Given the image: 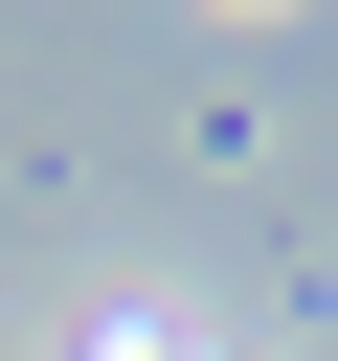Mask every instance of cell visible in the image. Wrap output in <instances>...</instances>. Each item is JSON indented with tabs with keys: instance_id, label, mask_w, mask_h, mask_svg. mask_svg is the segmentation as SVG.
<instances>
[{
	"instance_id": "1",
	"label": "cell",
	"mask_w": 338,
	"mask_h": 361,
	"mask_svg": "<svg viewBox=\"0 0 338 361\" xmlns=\"http://www.w3.org/2000/svg\"><path fill=\"white\" fill-rule=\"evenodd\" d=\"M90 361H225V338H203V316H113Z\"/></svg>"
}]
</instances>
